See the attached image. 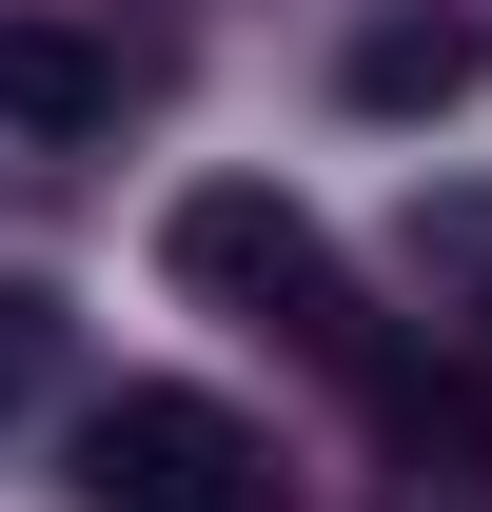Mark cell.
<instances>
[{
	"label": "cell",
	"mask_w": 492,
	"mask_h": 512,
	"mask_svg": "<svg viewBox=\"0 0 492 512\" xmlns=\"http://www.w3.org/2000/svg\"><path fill=\"white\" fill-rule=\"evenodd\" d=\"M158 256H178V296H217V316H256V335H355L335 237H315L296 197H256V178H197L178 217H158Z\"/></svg>",
	"instance_id": "obj_1"
},
{
	"label": "cell",
	"mask_w": 492,
	"mask_h": 512,
	"mask_svg": "<svg viewBox=\"0 0 492 512\" xmlns=\"http://www.w3.org/2000/svg\"><path fill=\"white\" fill-rule=\"evenodd\" d=\"M79 512H276V473L217 394H99L79 414Z\"/></svg>",
	"instance_id": "obj_2"
},
{
	"label": "cell",
	"mask_w": 492,
	"mask_h": 512,
	"mask_svg": "<svg viewBox=\"0 0 492 512\" xmlns=\"http://www.w3.org/2000/svg\"><path fill=\"white\" fill-rule=\"evenodd\" d=\"M119 119V60L79 20H0V138H99Z\"/></svg>",
	"instance_id": "obj_3"
},
{
	"label": "cell",
	"mask_w": 492,
	"mask_h": 512,
	"mask_svg": "<svg viewBox=\"0 0 492 512\" xmlns=\"http://www.w3.org/2000/svg\"><path fill=\"white\" fill-rule=\"evenodd\" d=\"M355 119H453L473 99V20H355Z\"/></svg>",
	"instance_id": "obj_4"
},
{
	"label": "cell",
	"mask_w": 492,
	"mask_h": 512,
	"mask_svg": "<svg viewBox=\"0 0 492 512\" xmlns=\"http://www.w3.org/2000/svg\"><path fill=\"white\" fill-rule=\"evenodd\" d=\"M60 375V276H0V414Z\"/></svg>",
	"instance_id": "obj_5"
}]
</instances>
